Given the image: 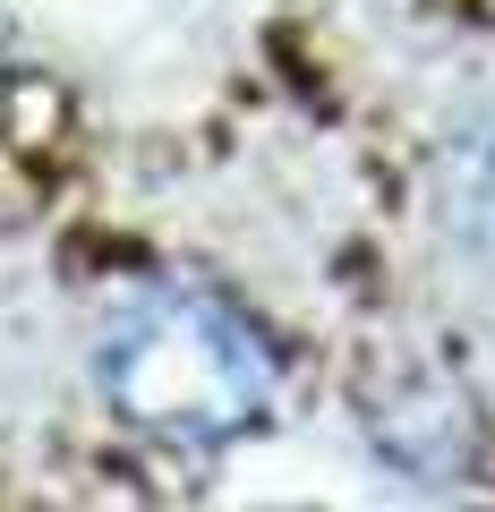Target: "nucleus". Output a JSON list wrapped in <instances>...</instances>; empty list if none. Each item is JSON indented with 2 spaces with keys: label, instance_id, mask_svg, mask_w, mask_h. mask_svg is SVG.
I'll return each mask as SVG.
<instances>
[{
  "label": "nucleus",
  "instance_id": "obj_1",
  "mask_svg": "<svg viewBox=\"0 0 495 512\" xmlns=\"http://www.w3.org/2000/svg\"><path fill=\"white\" fill-rule=\"evenodd\" d=\"M103 393L171 444H231L274 410V359L222 299L154 291L111 325Z\"/></svg>",
  "mask_w": 495,
  "mask_h": 512
},
{
  "label": "nucleus",
  "instance_id": "obj_2",
  "mask_svg": "<svg viewBox=\"0 0 495 512\" xmlns=\"http://www.w3.org/2000/svg\"><path fill=\"white\" fill-rule=\"evenodd\" d=\"M461 154H470V180H461V197H470V222H478V231H495V128H478Z\"/></svg>",
  "mask_w": 495,
  "mask_h": 512
}]
</instances>
